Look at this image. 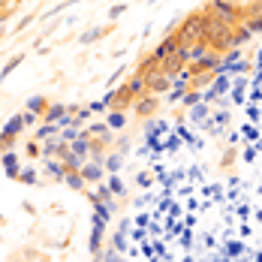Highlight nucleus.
I'll list each match as a JSON object with an SVG mask.
<instances>
[{"mask_svg": "<svg viewBox=\"0 0 262 262\" xmlns=\"http://www.w3.org/2000/svg\"><path fill=\"white\" fill-rule=\"evenodd\" d=\"M208 9L226 25H238V18H241V6L232 3V0H211Z\"/></svg>", "mask_w": 262, "mask_h": 262, "instance_id": "f257e3e1", "label": "nucleus"}, {"mask_svg": "<svg viewBox=\"0 0 262 262\" xmlns=\"http://www.w3.org/2000/svg\"><path fill=\"white\" fill-rule=\"evenodd\" d=\"M217 63H220V54L211 52V49H208V52L202 54L199 60H193L190 73H193V76H202V73H214V70H217Z\"/></svg>", "mask_w": 262, "mask_h": 262, "instance_id": "f03ea898", "label": "nucleus"}, {"mask_svg": "<svg viewBox=\"0 0 262 262\" xmlns=\"http://www.w3.org/2000/svg\"><path fill=\"white\" fill-rule=\"evenodd\" d=\"M133 108H136V115L139 118H151L154 112L160 108V100H157V94H142V97H136V103H133Z\"/></svg>", "mask_w": 262, "mask_h": 262, "instance_id": "7ed1b4c3", "label": "nucleus"}, {"mask_svg": "<svg viewBox=\"0 0 262 262\" xmlns=\"http://www.w3.org/2000/svg\"><path fill=\"white\" fill-rule=\"evenodd\" d=\"M145 81H148V94H166L172 88V79L163 76V73H154V76H148Z\"/></svg>", "mask_w": 262, "mask_h": 262, "instance_id": "20e7f679", "label": "nucleus"}, {"mask_svg": "<svg viewBox=\"0 0 262 262\" xmlns=\"http://www.w3.org/2000/svg\"><path fill=\"white\" fill-rule=\"evenodd\" d=\"M175 52H178V36L172 33V36H166L157 49H154V57H157V60H163V57H169V54H175Z\"/></svg>", "mask_w": 262, "mask_h": 262, "instance_id": "39448f33", "label": "nucleus"}, {"mask_svg": "<svg viewBox=\"0 0 262 262\" xmlns=\"http://www.w3.org/2000/svg\"><path fill=\"white\" fill-rule=\"evenodd\" d=\"M79 172H81V178H84V181H97V184L103 181V175H105L100 163H81Z\"/></svg>", "mask_w": 262, "mask_h": 262, "instance_id": "423d86ee", "label": "nucleus"}, {"mask_svg": "<svg viewBox=\"0 0 262 262\" xmlns=\"http://www.w3.org/2000/svg\"><path fill=\"white\" fill-rule=\"evenodd\" d=\"M124 88L130 91L133 97H142V94L148 91V81H145V76H139V73H136V76H133V79L127 81V84H124Z\"/></svg>", "mask_w": 262, "mask_h": 262, "instance_id": "0eeeda50", "label": "nucleus"}, {"mask_svg": "<svg viewBox=\"0 0 262 262\" xmlns=\"http://www.w3.org/2000/svg\"><path fill=\"white\" fill-rule=\"evenodd\" d=\"M91 145H94V142H91L88 136H81V139H76V142H73V154H76L79 160L91 157Z\"/></svg>", "mask_w": 262, "mask_h": 262, "instance_id": "6e6552de", "label": "nucleus"}, {"mask_svg": "<svg viewBox=\"0 0 262 262\" xmlns=\"http://www.w3.org/2000/svg\"><path fill=\"white\" fill-rule=\"evenodd\" d=\"M46 172H49L52 178H57V181H63V175H67V166H63V163H57L54 157H46Z\"/></svg>", "mask_w": 262, "mask_h": 262, "instance_id": "1a4fd4ad", "label": "nucleus"}, {"mask_svg": "<svg viewBox=\"0 0 262 262\" xmlns=\"http://www.w3.org/2000/svg\"><path fill=\"white\" fill-rule=\"evenodd\" d=\"M124 124H127V115L124 112H118V108L108 112V118H105V127L108 130H124Z\"/></svg>", "mask_w": 262, "mask_h": 262, "instance_id": "9d476101", "label": "nucleus"}, {"mask_svg": "<svg viewBox=\"0 0 262 262\" xmlns=\"http://www.w3.org/2000/svg\"><path fill=\"white\" fill-rule=\"evenodd\" d=\"M250 36H253V33L247 30V25H232V42H235V46H241V42H247Z\"/></svg>", "mask_w": 262, "mask_h": 262, "instance_id": "9b49d317", "label": "nucleus"}, {"mask_svg": "<svg viewBox=\"0 0 262 262\" xmlns=\"http://www.w3.org/2000/svg\"><path fill=\"white\" fill-rule=\"evenodd\" d=\"M63 145H67V142H60V139H49V142L42 145V154H46V157H57V154L63 151Z\"/></svg>", "mask_w": 262, "mask_h": 262, "instance_id": "f8f14e48", "label": "nucleus"}, {"mask_svg": "<svg viewBox=\"0 0 262 262\" xmlns=\"http://www.w3.org/2000/svg\"><path fill=\"white\" fill-rule=\"evenodd\" d=\"M67 118V105H49V112H46V121H54V124H60Z\"/></svg>", "mask_w": 262, "mask_h": 262, "instance_id": "ddd939ff", "label": "nucleus"}, {"mask_svg": "<svg viewBox=\"0 0 262 262\" xmlns=\"http://www.w3.org/2000/svg\"><path fill=\"white\" fill-rule=\"evenodd\" d=\"M63 181L70 184V187H73V190H81V187H84V178H81V172H67V175H63Z\"/></svg>", "mask_w": 262, "mask_h": 262, "instance_id": "4468645a", "label": "nucleus"}, {"mask_svg": "<svg viewBox=\"0 0 262 262\" xmlns=\"http://www.w3.org/2000/svg\"><path fill=\"white\" fill-rule=\"evenodd\" d=\"M21 127H25V124H21V115H15V118L6 124V130H3V133H9V136H18V130H21Z\"/></svg>", "mask_w": 262, "mask_h": 262, "instance_id": "2eb2a0df", "label": "nucleus"}, {"mask_svg": "<svg viewBox=\"0 0 262 262\" xmlns=\"http://www.w3.org/2000/svg\"><path fill=\"white\" fill-rule=\"evenodd\" d=\"M244 25H247V30H250V33H262V15H256V18H247Z\"/></svg>", "mask_w": 262, "mask_h": 262, "instance_id": "dca6fc26", "label": "nucleus"}, {"mask_svg": "<svg viewBox=\"0 0 262 262\" xmlns=\"http://www.w3.org/2000/svg\"><path fill=\"white\" fill-rule=\"evenodd\" d=\"M108 190L118 193V196H124V184H121V178H112V181H108Z\"/></svg>", "mask_w": 262, "mask_h": 262, "instance_id": "f3484780", "label": "nucleus"}, {"mask_svg": "<svg viewBox=\"0 0 262 262\" xmlns=\"http://www.w3.org/2000/svg\"><path fill=\"white\" fill-rule=\"evenodd\" d=\"M21 124H25V127H33V124H36V112H30V108H27L25 115H21Z\"/></svg>", "mask_w": 262, "mask_h": 262, "instance_id": "a211bd4d", "label": "nucleus"}, {"mask_svg": "<svg viewBox=\"0 0 262 262\" xmlns=\"http://www.w3.org/2000/svg\"><path fill=\"white\" fill-rule=\"evenodd\" d=\"M42 105H46V100H42V97H33V100L27 103V108H30V112H42Z\"/></svg>", "mask_w": 262, "mask_h": 262, "instance_id": "6ab92c4d", "label": "nucleus"}, {"mask_svg": "<svg viewBox=\"0 0 262 262\" xmlns=\"http://www.w3.org/2000/svg\"><path fill=\"white\" fill-rule=\"evenodd\" d=\"M124 247H127V238H124V232L118 229V232H115V250H124Z\"/></svg>", "mask_w": 262, "mask_h": 262, "instance_id": "aec40b11", "label": "nucleus"}, {"mask_svg": "<svg viewBox=\"0 0 262 262\" xmlns=\"http://www.w3.org/2000/svg\"><path fill=\"white\" fill-rule=\"evenodd\" d=\"M18 178H21L25 184H36V172H33V169H27V172H21Z\"/></svg>", "mask_w": 262, "mask_h": 262, "instance_id": "412c9836", "label": "nucleus"}, {"mask_svg": "<svg viewBox=\"0 0 262 262\" xmlns=\"http://www.w3.org/2000/svg\"><path fill=\"white\" fill-rule=\"evenodd\" d=\"M103 166H105V169H112V172H118V166H121V157H108Z\"/></svg>", "mask_w": 262, "mask_h": 262, "instance_id": "4be33fe9", "label": "nucleus"}, {"mask_svg": "<svg viewBox=\"0 0 262 262\" xmlns=\"http://www.w3.org/2000/svg\"><path fill=\"white\" fill-rule=\"evenodd\" d=\"M27 154H30V157H39V154H42L39 142H30V145H27Z\"/></svg>", "mask_w": 262, "mask_h": 262, "instance_id": "5701e85b", "label": "nucleus"}, {"mask_svg": "<svg viewBox=\"0 0 262 262\" xmlns=\"http://www.w3.org/2000/svg\"><path fill=\"white\" fill-rule=\"evenodd\" d=\"M15 163H18V157H15V154H6V166H9V175H15Z\"/></svg>", "mask_w": 262, "mask_h": 262, "instance_id": "b1692460", "label": "nucleus"}, {"mask_svg": "<svg viewBox=\"0 0 262 262\" xmlns=\"http://www.w3.org/2000/svg\"><path fill=\"white\" fill-rule=\"evenodd\" d=\"M94 39H97V30H88V33L81 36V42H94Z\"/></svg>", "mask_w": 262, "mask_h": 262, "instance_id": "393cba45", "label": "nucleus"}, {"mask_svg": "<svg viewBox=\"0 0 262 262\" xmlns=\"http://www.w3.org/2000/svg\"><path fill=\"white\" fill-rule=\"evenodd\" d=\"M105 262H124V259L118 256V250H112V253H105Z\"/></svg>", "mask_w": 262, "mask_h": 262, "instance_id": "a878e982", "label": "nucleus"}, {"mask_svg": "<svg viewBox=\"0 0 262 262\" xmlns=\"http://www.w3.org/2000/svg\"><path fill=\"white\" fill-rule=\"evenodd\" d=\"M94 262H103V259H100V256H97V259H94Z\"/></svg>", "mask_w": 262, "mask_h": 262, "instance_id": "bb28decb", "label": "nucleus"}, {"mask_svg": "<svg viewBox=\"0 0 262 262\" xmlns=\"http://www.w3.org/2000/svg\"><path fill=\"white\" fill-rule=\"evenodd\" d=\"M232 3H241V0H232Z\"/></svg>", "mask_w": 262, "mask_h": 262, "instance_id": "cd10ccee", "label": "nucleus"}]
</instances>
